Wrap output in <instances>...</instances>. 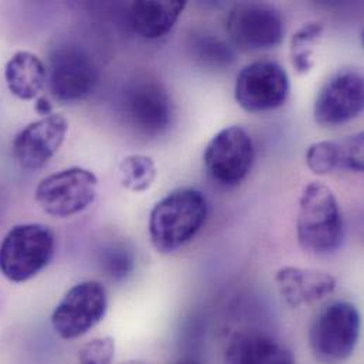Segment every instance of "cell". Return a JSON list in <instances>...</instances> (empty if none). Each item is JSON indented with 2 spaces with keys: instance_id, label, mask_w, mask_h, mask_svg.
Instances as JSON below:
<instances>
[{
  "instance_id": "6da1fadb",
  "label": "cell",
  "mask_w": 364,
  "mask_h": 364,
  "mask_svg": "<svg viewBox=\"0 0 364 364\" xmlns=\"http://www.w3.org/2000/svg\"><path fill=\"white\" fill-rule=\"evenodd\" d=\"M208 214L205 196L183 187L159 200L149 215V237L161 254H172L190 242L203 228Z\"/></svg>"
},
{
  "instance_id": "7a4b0ae2",
  "label": "cell",
  "mask_w": 364,
  "mask_h": 364,
  "mask_svg": "<svg viewBox=\"0 0 364 364\" xmlns=\"http://www.w3.org/2000/svg\"><path fill=\"white\" fill-rule=\"evenodd\" d=\"M343 234V215L332 188L319 182L305 186L296 218L301 247L314 255H329L339 250Z\"/></svg>"
},
{
  "instance_id": "3957f363",
  "label": "cell",
  "mask_w": 364,
  "mask_h": 364,
  "mask_svg": "<svg viewBox=\"0 0 364 364\" xmlns=\"http://www.w3.org/2000/svg\"><path fill=\"white\" fill-rule=\"evenodd\" d=\"M55 254L53 230L40 223L17 224L0 244V274L13 284H24L48 267Z\"/></svg>"
},
{
  "instance_id": "277c9868",
  "label": "cell",
  "mask_w": 364,
  "mask_h": 364,
  "mask_svg": "<svg viewBox=\"0 0 364 364\" xmlns=\"http://www.w3.org/2000/svg\"><path fill=\"white\" fill-rule=\"evenodd\" d=\"M360 314L346 301L326 305L314 319L309 329V345L315 358L323 363L346 362L360 339Z\"/></svg>"
},
{
  "instance_id": "5b68a950",
  "label": "cell",
  "mask_w": 364,
  "mask_h": 364,
  "mask_svg": "<svg viewBox=\"0 0 364 364\" xmlns=\"http://www.w3.org/2000/svg\"><path fill=\"white\" fill-rule=\"evenodd\" d=\"M101 81V71L88 50L78 44H60L51 53L47 82L51 95L64 104L91 97Z\"/></svg>"
},
{
  "instance_id": "8992f818",
  "label": "cell",
  "mask_w": 364,
  "mask_h": 364,
  "mask_svg": "<svg viewBox=\"0 0 364 364\" xmlns=\"http://www.w3.org/2000/svg\"><path fill=\"white\" fill-rule=\"evenodd\" d=\"M108 312V294L98 281L71 287L51 314L54 333L63 341H75L98 326Z\"/></svg>"
},
{
  "instance_id": "52a82bcc",
  "label": "cell",
  "mask_w": 364,
  "mask_h": 364,
  "mask_svg": "<svg viewBox=\"0 0 364 364\" xmlns=\"http://www.w3.org/2000/svg\"><path fill=\"white\" fill-rule=\"evenodd\" d=\"M225 30L231 44L244 51H269L282 43L285 24L275 6L264 1H244L230 10Z\"/></svg>"
},
{
  "instance_id": "ba28073f",
  "label": "cell",
  "mask_w": 364,
  "mask_h": 364,
  "mask_svg": "<svg viewBox=\"0 0 364 364\" xmlns=\"http://www.w3.org/2000/svg\"><path fill=\"white\" fill-rule=\"evenodd\" d=\"M125 122L139 135H164L173 121V101L165 85L152 78H139L128 84L121 100Z\"/></svg>"
},
{
  "instance_id": "9c48e42d",
  "label": "cell",
  "mask_w": 364,
  "mask_h": 364,
  "mask_svg": "<svg viewBox=\"0 0 364 364\" xmlns=\"http://www.w3.org/2000/svg\"><path fill=\"white\" fill-rule=\"evenodd\" d=\"M291 92L287 70L272 60L247 64L237 75L234 98L250 114H262L281 108Z\"/></svg>"
},
{
  "instance_id": "30bf717a",
  "label": "cell",
  "mask_w": 364,
  "mask_h": 364,
  "mask_svg": "<svg viewBox=\"0 0 364 364\" xmlns=\"http://www.w3.org/2000/svg\"><path fill=\"white\" fill-rule=\"evenodd\" d=\"M203 161L213 182L227 188L237 187L247 179L255 161L252 138L241 127H227L211 138Z\"/></svg>"
},
{
  "instance_id": "8fae6325",
  "label": "cell",
  "mask_w": 364,
  "mask_h": 364,
  "mask_svg": "<svg viewBox=\"0 0 364 364\" xmlns=\"http://www.w3.org/2000/svg\"><path fill=\"white\" fill-rule=\"evenodd\" d=\"M98 191L94 172L84 168H68L44 178L36 188L40 208L55 218H68L88 208Z\"/></svg>"
},
{
  "instance_id": "7c38bea8",
  "label": "cell",
  "mask_w": 364,
  "mask_h": 364,
  "mask_svg": "<svg viewBox=\"0 0 364 364\" xmlns=\"http://www.w3.org/2000/svg\"><path fill=\"white\" fill-rule=\"evenodd\" d=\"M364 107V81L353 68L336 71L319 90L314 104L315 122L335 128L358 118Z\"/></svg>"
},
{
  "instance_id": "4fadbf2b",
  "label": "cell",
  "mask_w": 364,
  "mask_h": 364,
  "mask_svg": "<svg viewBox=\"0 0 364 364\" xmlns=\"http://www.w3.org/2000/svg\"><path fill=\"white\" fill-rule=\"evenodd\" d=\"M68 132V121L51 114L28 124L13 141L11 152L16 162L26 171L44 168L60 151Z\"/></svg>"
},
{
  "instance_id": "5bb4252c",
  "label": "cell",
  "mask_w": 364,
  "mask_h": 364,
  "mask_svg": "<svg viewBox=\"0 0 364 364\" xmlns=\"http://www.w3.org/2000/svg\"><path fill=\"white\" fill-rule=\"evenodd\" d=\"M275 282L281 298L295 309L325 299L335 292L338 285L331 272L291 265L278 269Z\"/></svg>"
},
{
  "instance_id": "9a60e30c",
  "label": "cell",
  "mask_w": 364,
  "mask_h": 364,
  "mask_svg": "<svg viewBox=\"0 0 364 364\" xmlns=\"http://www.w3.org/2000/svg\"><path fill=\"white\" fill-rule=\"evenodd\" d=\"M225 364H295L291 349L267 335H235L225 349Z\"/></svg>"
},
{
  "instance_id": "2e32d148",
  "label": "cell",
  "mask_w": 364,
  "mask_h": 364,
  "mask_svg": "<svg viewBox=\"0 0 364 364\" xmlns=\"http://www.w3.org/2000/svg\"><path fill=\"white\" fill-rule=\"evenodd\" d=\"M182 0H142L131 4L129 23L136 34L146 40H158L169 34L186 9Z\"/></svg>"
},
{
  "instance_id": "e0dca14e",
  "label": "cell",
  "mask_w": 364,
  "mask_h": 364,
  "mask_svg": "<svg viewBox=\"0 0 364 364\" xmlns=\"http://www.w3.org/2000/svg\"><path fill=\"white\" fill-rule=\"evenodd\" d=\"M4 81L16 98L34 100L47 84V67L38 55L30 51H17L6 63Z\"/></svg>"
},
{
  "instance_id": "ac0fdd59",
  "label": "cell",
  "mask_w": 364,
  "mask_h": 364,
  "mask_svg": "<svg viewBox=\"0 0 364 364\" xmlns=\"http://www.w3.org/2000/svg\"><path fill=\"white\" fill-rule=\"evenodd\" d=\"M188 48L197 63L211 70L228 68L235 61L232 44L215 34L194 33L190 37Z\"/></svg>"
},
{
  "instance_id": "d6986e66",
  "label": "cell",
  "mask_w": 364,
  "mask_h": 364,
  "mask_svg": "<svg viewBox=\"0 0 364 364\" xmlns=\"http://www.w3.org/2000/svg\"><path fill=\"white\" fill-rule=\"evenodd\" d=\"M325 26L321 21L304 24L291 38V63L298 74H308L315 65L314 47L321 41Z\"/></svg>"
},
{
  "instance_id": "ffe728a7",
  "label": "cell",
  "mask_w": 364,
  "mask_h": 364,
  "mask_svg": "<svg viewBox=\"0 0 364 364\" xmlns=\"http://www.w3.org/2000/svg\"><path fill=\"white\" fill-rule=\"evenodd\" d=\"M158 171L154 159L146 155H129L119 165L122 186L134 193L146 191L156 179Z\"/></svg>"
},
{
  "instance_id": "44dd1931",
  "label": "cell",
  "mask_w": 364,
  "mask_h": 364,
  "mask_svg": "<svg viewBox=\"0 0 364 364\" xmlns=\"http://www.w3.org/2000/svg\"><path fill=\"white\" fill-rule=\"evenodd\" d=\"M338 142L322 141L311 145L306 152V165L318 176H326L339 169Z\"/></svg>"
},
{
  "instance_id": "7402d4cb",
  "label": "cell",
  "mask_w": 364,
  "mask_h": 364,
  "mask_svg": "<svg viewBox=\"0 0 364 364\" xmlns=\"http://www.w3.org/2000/svg\"><path fill=\"white\" fill-rule=\"evenodd\" d=\"M363 132L353 134L350 136L338 141L339 148V169L362 173L364 171Z\"/></svg>"
},
{
  "instance_id": "603a6c76",
  "label": "cell",
  "mask_w": 364,
  "mask_h": 364,
  "mask_svg": "<svg viewBox=\"0 0 364 364\" xmlns=\"http://www.w3.org/2000/svg\"><path fill=\"white\" fill-rule=\"evenodd\" d=\"M117 345L112 336L94 338L87 342L78 352L80 364H112Z\"/></svg>"
},
{
  "instance_id": "cb8c5ba5",
  "label": "cell",
  "mask_w": 364,
  "mask_h": 364,
  "mask_svg": "<svg viewBox=\"0 0 364 364\" xmlns=\"http://www.w3.org/2000/svg\"><path fill=\"white\" fill-rule=\"evenodd\" d=\"M104 264L108 271V275H111L112 278L121 279L132 271L134 258L127 248L114 245L107 250V254L104 257Z\"/></svg>"
},
{
  "instance_id": "d4e9b609",
  "label": "cell",
  "mask_w": 364,
  "mask_h": 364,
  "mask_svg": "<svg viewBox=\"0 0 364 364\" xmlns=\"http://www.w3.org/2000/svg\"><path fill=\"white\" fill-rule=\"evenodd\" d=\"M36 111L38 115H41L44 118V117H48L53 114V105L46 97H38L36 100Z\"/></svg>"
},
{
  "instance_id": "484cf974",
  "label": "cell",
  "mask_w": 364,
  "mask_h": 364,
  "mask_svg": "<svg viewBox=\"0 0 364 364\" xmlns=\"http://www.w3.org/2000/svg\"><path fill=\"white\" fill-rule=\"evenodd\" d=\"M121 364H154L151 363V362H148V360H142V359H132V360H127V362H124V363Z\"/></svg>"
},
{
  "instance_id": "4316f807",
  "label": "cell",
  "mask_w": 364,
  "mask_h": 364,
  "mask_svg": "<svg viewBox=\"0 0 364 364\" xmlns=\"http://www.w3.org/2000/svg\"><path fill=\"white\" fill-rule=\"evenodd\" d=\"M178 364H198L197 362H194V360H190V359H186V360H182V362H179Z\"/></svg>"
}]
</instances>
